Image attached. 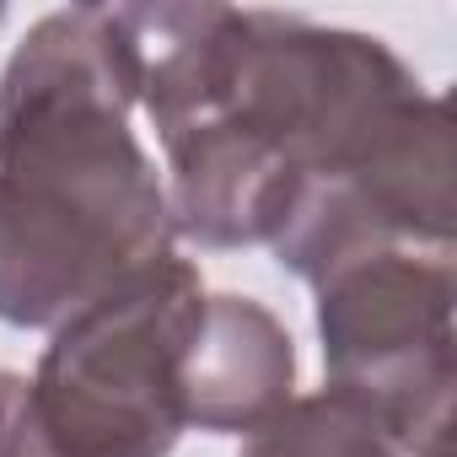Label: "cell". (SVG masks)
<instances>
[{
	"instance_id": "6da1fadb",
	"label": "cell",
	"mask_w": 457,
	"mask_h": 457,
	"mask_svg": "<svg viewBox=\"0 0 457 457\" xmlns=\"http://www.w3.org/2000/svg\"><path fill=\"white\" fill-rule=\"evenodd\" d=\"M172 243L162 172L124 108L0 119V323L60 328Z\"/></svg>"
},
{
	"instance_id": "7a4b0ae2",
	"label": "cell",
	"mask_w": 457,
	"mask_h": 457,
	"mask_svg": "<svg viewBox=\"0 0 457 457\" xmlns=\"http://www.w3.org/2000/svg\"><path fill=\"white\" fill-rule=\"evenodd\" d=\"M204 312V280L167 253L71 312L28 377V409L54 457H167L178 446L183 350Z\"/></svg>"
},
{
	"instance_id": "3957f363",
	"label": "cell",
	"mask_w": 457,
	"mask_h": 457,
	"mask_svg": "<svg viewBox=\"0 0 457 457\" xmlns=\"http://www.w3.org/2000/svg\"><path fill=\"white\" fill-rule=\"evenodd\" d=\"M452 248H387L318 280L323 387L355 398L403 457H446L452 441Z\"/></svg>"
},
{
	"instance_id": "277c9868",
	"label": "cell",
	"mask_w": 457,
	"mask_h": 457,
	"mask_svg": "<svg viewBox=\"0 0 457 457\" xmlns=\"http://www.w3.org/2000/svg\"><path fill=\"white\" fill-rule=\"evenodd\" d=\"M452 119L420 92L377 119L345 156L307 172L280 232V270L318 286L328 270L387 248H452Z\"/></svg>"
},
{
	"instance_id": "5b68a950",
	"label": "cell",
	"mask_w": 457,
	"mask_h": 457,
	"mask_svg": "<svg viewBox=\"0 0 457 457\" xmlns=\"http://www.w3.org/2000/svg\"><path fill=\"white\" fill-rule=\"evenodd\" d=\"M183 425L248 436L296 398V345L253 296H204L199 328L178 371Z\"/></svg>"
},
{
	"instance_id": "8992f818",
	"label": "cell",
	"mask_w": 457,
	"mask_h": 457,
	"mask_svg": "<svg viewBox=\"0 0 457 457\" xmlns=\"http://www.w3.org/2000/svg\"><path fill=\"white\" fill-rule=\"evenodd\" d=\"M237 457H403V452L355 398L323 387L291 398L280 414L248 430Z\"/></svg>"
},
{
	"instance_id": "52a82bcc",
	"label": "cell",
	"mask_w": 457,
	"mask_h": 457,
	"mask_svg": "<svg viewBox=\"0 0 457 457\" xmlns=\"http://www.w3.org/2000/svg\"><path fill=\"white\" fill-rule=\"evenodd\" d=\"M0 457H54L28 409V377L0 371Z\"/></svg>"
}]
</instances>
